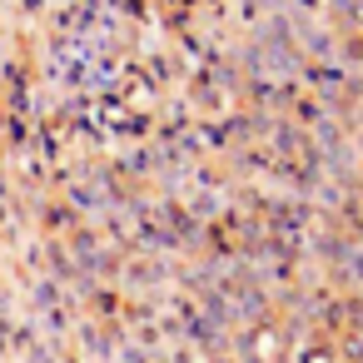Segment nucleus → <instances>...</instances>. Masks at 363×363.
<instances>
[{
	"instance_id": "nucleus-1",
	"label": "nucleus",
	"mask_w": 363,
	"mask_h": 363,
	"mask_svg": "<svg viewBox=\"0 0 363 363\" xmlns=\"http://www.w3.org/2000/svg\"><path fill=\"white\" fill-rule=\"evenodd\" d=\"M323 0H0V363H313L363 244V35Z\"/></svg>"
}]
</instances>
